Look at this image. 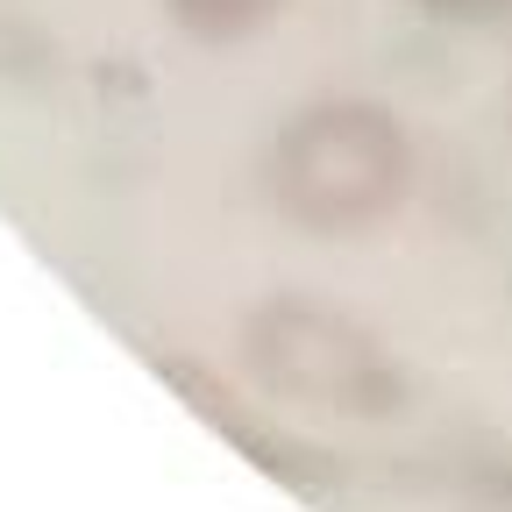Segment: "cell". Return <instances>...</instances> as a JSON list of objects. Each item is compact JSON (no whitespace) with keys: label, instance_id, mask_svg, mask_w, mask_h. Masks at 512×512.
<instances>
[{"label":"cell","instance_id":"1","mask_svg":"<svg viewBox=\"0 0 512 512\" xmlns=\"http://www.w3.org/2000/svg\"><path fill=\"white\" fill-rule=\"evenodd\" d=\"M413 136L406 121L363 100V93H328L306 100L299 114L278 121L264 150V192L271 207L306 228V235H370L413 200Z\"/></svg>","mask_w":512,"mask_h":512},{"label":"cell","instance_id":"2","mask_svg":"<svg viewBox=\"0 0 512 512\" xmlns=\"http://www.w3.org/2000/svg\"><path fill=\"white\" fill-rule=\"evenodd\" d=\"M242 370L271 406L299 420H392L406 406V370L370 320L313 292H271L242 313Z\"/></svg>","mask_w":512,"mask_h":512},{"label":"cell","instance_id":"3","mask_svg":"<svg viewBox=\"0 0 512 512\" xmlns=\"http://www.w3.org/2000/svg\"><path fill=\"white\" fill-rule=\"evenodd\" d=\"M157 370H164V377L178 384V392L207 413V427H214V434H228V441L242 448V456H256L271 477H285V484H306V477H313V456H306V448H299V441H285L278 427H249L256 413H249V406H235V392H228L221 377H207L192 356H164Z\"/></svg>","mask_w":512,"mask_h":512},{"label":"cell","instance_id":"4","mask_svg":"<svg viewBox=\"0 0 512 512\" xmlns=\"http://www.w3.org/2000/svg\"><path fill=\"white\" fill-rule=\"evenodd\" d=\"M192 43H242L256 29H271L285 15V0H157Z\"/></svg>","mask_w":512,"mask_h":512},{"label":"cell","instance_id":"5","mask_svg":"<svg viewBox=\"0 0 512 512\" xmlns=\"http://www.w3.org/2000/svg\"><path fill=\"white\" fill-rule=\"evenodd\" d=\"M427 15H448V22H484V15H505L512 0H413Z\"/></svg>","mask_w":512,"mask_h":512}]
</instances>
